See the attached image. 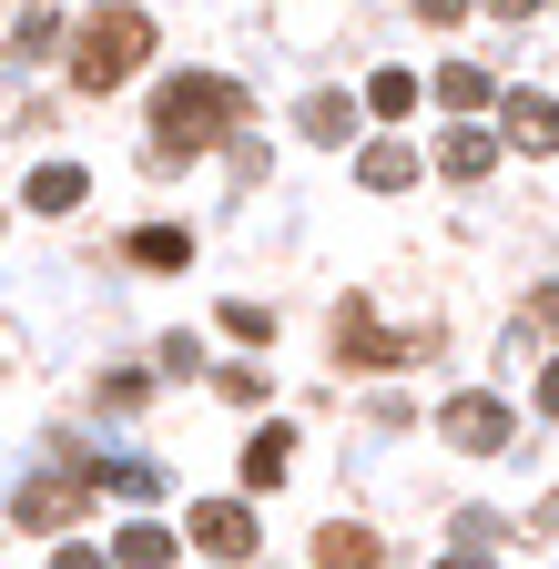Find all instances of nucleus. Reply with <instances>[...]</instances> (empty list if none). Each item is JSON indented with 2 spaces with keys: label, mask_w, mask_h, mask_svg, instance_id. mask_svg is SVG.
<instances>
[{
  "label": "nucleus",
  "mask_w": 559,
  "mask_h": 569,
  "mask_svg": "<svg viewBox=\"0 0 559 569\" xmlns=\"http://www.w3.org/2000/svg\"><path fill=\"white\" fill-rule=\"evenodd\" d=\"M244 122V92L234 82H214V71H173V82L153 92V153L173 163V153H214V142Z\"/></svg>",
  "instance_id": "nucleus-1"
},
{
  "label": "nucleus",
  "mask_w": 559,
  "mask_h": 569,
  "mask_svg": "<svg viewBox=\"0 0 559 569\" xmlns=\"http://www.w3.org/2000/svg\"><path fill=\"white\" fill-rule=\"evenodd\" d=\"M143 61H153V21H143V11H92L82 41H72V82H82V92H112V82H132Z\"/></svg>",
  "instance_id": "nucleus-2"
},
{
  "label": "nucleus",
  "mask_w": 559,
  "mask_h": 569,
  "mask_svg": "<svg viewBox=\"0 0 559 569\" xmlns=\"http://www.w3.org/2000/svg\"><path fill=\"white\" fill-rule=\"evenodd\" d=\"M336 356H346V367H417L428 336H417V326H387L367 296H346L336 306Z\"/></svg>",
  "instance_id": "nucleus-3"
},
{
  "label": "nucleus",
  "mask_w": 559,
  "mask_h": 569,
  "mask_svg": "<svg viewBox=\"0 0 559 569\" xmlns=\"http://www.w3.org/2000/svg\"><path fill=\"white\" fill-rule=\"evenodd\" d=\"M102 488V458H82V448H61L31 488H21V529H61V519H72L82 509V498Z\"/></svg>",
  "instance_id": "nucleus-4"
},
{
  "label": "nucleus",
  "mask_w": 559,
  "mask_h": 569,
  "mask_svg": "<svg viewBox=\"0 0 559 569\" xmlns=\"http://www.w3.org/2000/svg\"><path fill=\"white\" fill-rule=\"evenodd\" d=\"M438 438L468 448V458H509L519 448V417H509V397H448L438 407Z\"/></svg>",
  "instance_id": "nucleus-5"
},
{
  "label": "nucleus",
  "mask_w": 559,
  "mask_h": 569,
  "mask_svg": "<svg viewBox=\"0 0 559 569\" xmlns=\"http://www.w3.org/2000/svg\"><path fill=\"white\" fill-rule=\"evenodd\" d=\"M183 529H193V549H214L224 569H234V559H254V539H264V529H254V509H244V498H203V509H193Z\"/></svg>",
  "instance_id": "nucleus-6"
},
{
  "label": "nucleus",
  "mask_w": 559,
  "mask_h": 569,
  "mask_svg": "<svg viewBox=\"0 0 559 569\" xmlns=\"http://www.w3.org/2000/svg\"><path fill=\"white\" fill-rule=\"evenodd\" d=\"M509 142L519 153H559V102L549 92H509Z\"/></svg>",
  "instance_id": "nucleus-7"
},
{
  "label": "nucleus",
  "mask_w": 559,
  "mask_h": 569,
  "mask_svg": "<svg viewBox=\"0 0 559 569\" xmlns=\"http://www.w3.org/2000/svg\"><path fill=\"white\" fill-rule=\"evenodd\" d=\"M488 163H499V132H478V122H458V132L438 142V173H458V183H478Z\"/></svg>",
  "instance_id": "nucleus-8"
},
{
  "label": "nucleus",
  "mask_w": 559,
  "mask_h": 569,
  "mask_svg": "<svg viewBox=\"0 0 559 569\" xmlns=\"http://www.w3.org/2000/svg\"><path fill=\"white\" fill-rule=\"evenodd\" d=\"M112 559H122V569H173V529H163V519H132V529L112 539Z\"/></svg>",
  "instance_id": "nucleus-9"
},
{
  "label": "nucleus",
  "mask_w": 559,
  "mask_h": 569,
  "mask_svg": "<svg viewBox=\"0 0 559 569\" xmlns=\"http://www.w3.org/2000/svg\"><path fill=\"white\" fill-rule=\"evenodd\" d=\"M357 183H367V193H407V183H417V153H407V142H367Z\"/></svg>",
  "instance_id": "nucleus-10"
},
{
  "label": "nucleus",
  "mask_w": 559,
  "mask_h": 569,
  "mask_svg": "<svg viewBox=\"0 0 559 569\" xmlns=\"http://www.w3.org/2000/svg\"><path fill=\"white\" fill-rule=\"evenodd\" d=\"M21 203H31V213H72V203H82V173H72V163H41V173L21 183Z\"/></svg>",
  "instance_id": "nucleus-11"
},
{
  "label": "nucleus",
  "mask_w": 559,
  "mask_h": 569,
  "mask_svg": "<svg viewBox=\"0 0 559 569\" xmlns=\"http://www.w3.org/2000/svg\"><path fill=\"white\" fill-rule=\"evenodd\" d=\"M11 51H21V61H51V51H61V11H51V0H31V11L11 21Z\"/></svg>",
  "instance_id": "nucleus-12"
},
{
  "label": "nucleus",
  "mask_w": 559,
  "mask_h": 569,
  "mask_svg": "<svg viewBox=\"0 0 559 569\" xmlns=\"http://www.w3.org/2000/svg\"><path fill=\"white\" fill-rule=\"evenodd\" d=\"M286 427H264V438H244V488H274V478H286Z\"/></svg>",
  "instance_id": "nucleus-13"
},
{
  "label": "nucleus",
  "mask_w": 559,
  "mask_h": 569,
  "mask_svg": "<svg viewBox=\"0 0 559 569\" xmlns=\"http://www.w3.org/2000/svg\"><path fill=\"white\" fill-rule=\"evenodd\" d=\"M316 559H326V569H367V559H377V529H346V519H336V529L316 539Z\"/></svg>",
  "instance_id": "nucleus-14"
},
{
  "label": "nucleus",
  "mask_w": 559,
  "mask_h": 569,
  "mask_svg": "<svg viewBox=\"0 0 559 569\" xmlns=\"http://www.w3.org/2000/svg\"><path fill=\"white\" fill-rule=\"evenodd\" d=\"M438 102H448V112H478V102H488V71H478V61H448V71H438Z\"/></svg>",
  "instance_id": "nucleus-15"
},
{
  "label": "nucleus",
  "mask_w": 559,
  "mask_h": 569,
  "mask_svg": "<svg viewBox=\"0 0 559 569\" xmlns=\"http://www.w3.org/2000/svg\"><path fill=\"white\" fill-rule=\"evenodd\" d=\"M102 488H112V498H153L163 468H153V458H102Z\"/></svg>",
  "instance_id": "nucleus-16"
},
{
  "label": "nucleus",
  "mask_w": 559,
  "mask_h": 569,
  "mask_svg": "<svg viewBox=\"0 0 559 569\" xmlns=\"http://www.w3.org/2000/svg\"><path fill=\"white\" fill-rule=\"evenodd\" d=\"M183 254H193V234H173V224H143V234H132V264H163L173 274Z\"/></svg>",
  "instance_id": "nucleus-17"
},
{
  "label": "nucleus",
  "mask_w": 559,
  "mask_h": 569,
  "mask_svg": "<svg viewBox=\"0 0 559 569\" xmlns=\"http://www.w3.org/2000/svg\"><path fill=\"white\" fill-rule=\"evenodd\" d=\"M346 122H357V102H346V92H316V102H306V132H316V142H346Z\"/></svg>",
  "instance_id": "nucleus-18"
},
{
  "label": "nucleus",
  "mask_w": 559,
  "mask_h": 569,
  "mask_svg": "<svg viewBox=\"0 0 559 569\" xmlns=\"http://www.w3.org/2000/svg\"><path fill=\"white\" fill-rule=\"evenodd\" d=\"M367 112H417V71H377V82H367Z\"/></svg>",
  "instance_id": "nucleus-19"
},
{
  "label": "nucleus",
  "mask_w": 559,
  "mask_h": 569,
  "mask_svg": "<svg viewBox=\"0 0 559 569\" xmlns=\"http://www.w3.org/2000/svg\"><path fill=\"white\" fill-rule=\"evenodd\" d=\"M224 336H234V346H264V336H274V316H264L254 296H234V306H224Z\"/></svg>",
  "instance_id": "nucleus-20"
},
{
  "label": "nucleus",
  "mask_w": 559,
  "mask_h": 569,
  "mask_svg": "<svg viewBox=\"0 0 559 569\" xmlns=\"http://www.w3.org/2000/svg\"><path fill=\"white\" fill-rule=\"evenodd\" d=\"M143 397H153V377H132V367H122V377H102V407H112V417H132Z\"/></svg>",
  "instance_id": "nucleus-21"
},
{
  "label": "nucleus",
  "mask_w": 559,
  "mask_h": 569,
  "mask_svg": "<svg viewBox=\"0 0 559 569\" xmlns=\"http://www.w3.org/2000/svg\"><path fill=\"white\" fill-rule=\"evenodd\" d=\"M529 326H559V284H539V296H529Z\"/></svg>",
  "instance_id": "nucleus-22"
},
{
  "label": "nucleus",
  "mask_w": 559,
  "mask_h": 569,
  "mask_svg": "<svg viewBox=\"0 0 559 569\" xmlns=\"http://www.w3.org/2000/svg\"><path fill=\"white\" fill-rule=\"evenodd\" d=\"M51 569H102V549H82V539H72V549H61Z\"/></svg>",
  "instance_id": "nucleus-23"
},
{
  "label": "nucleus",
  "mask_w": 559,
  "mask_h": 569,
  "mask_svg": "<svg viewBox=\"0 0 559 569\" xmlns=\"http://www.w3.org/2000/svg\"><path fill=\"white\" fill-rule=\"evenodd\" d=\"M417 11H428V21H438V31H448V21H458V11H468V0H417Z\"/></svg>",
  "instance_id": "nucleus-24"
},
{
  "label": "nucleus",
  "mask_w": 559,
  "mask_h": 569,
  "mask_svg": "<svg viewBox=\"0 0 559 569\" xmlns=\"http://www.w3.org/2000/svg\"><path fill=\"white\" fill-rule=\"evenodd\" d=\"M539 407H549V417H559V367H549V377H539Z\"/></svg>",
  "instance_id": "nucleus-25"
},
{
  "label": "nucleus",
  "mask_w": 559,
  "mask_h": 569,
  "mask_svg": "<svg viewBox=\"0 0 559 569\" xmlns=\"http://www.w3.org/2000/svg\"><path fill=\"white\" fill-rule=\"evenodd\" d=\"M488 11H499V21H519V11H539V0H488Z\"/></svg>",
  "instance_id": "nucleus-26"
},
{
  "label": "nucleus",
  "mask_w": 559,
  "mask_h": 569,
  "mask_svg": "<svg viewBox=\"0 0 559 569\" xmlns=\"http://www.w3.org/2000/svg\"><path fill=\"white\" fill-rule=\"evenodd\" d=\"M438 569H488V559H478V549H458V559H438Z\"/></svg>",
  "instance_id": "nucleus-27"
},
{
  "label": "nucleus",
  "mask_w": 559,
  "mask_h": 569,
  "mask_svg": "<svg viewBox=\"0 0 559 569\" xmlns=\"http://www.w3.org/2000/svg\"><path fill=\"white\" fill-rule=\"evenodd\" d=\"M539 529H559V498H549V509H539Z\"/></svg>",
  "instance_id": "nucleus-28"
}]
</instances>
